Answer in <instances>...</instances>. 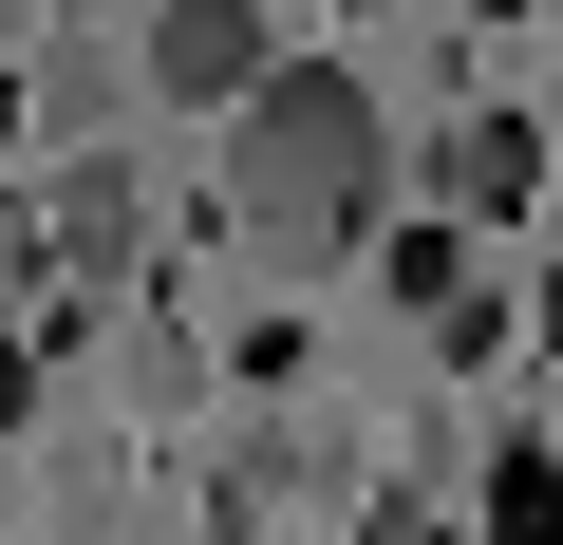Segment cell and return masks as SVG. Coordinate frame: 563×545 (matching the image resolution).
<instances>
[{
    "label": "cell",
    "instance_id": "5b68a950",
    "mask_svg": "<svg viewBox=\"0 0 563 545\" xmlns=\"http://www.w3.org/2000/svg\"><path fill=\"white\" fill-rule=\"evenodd\" d=\"M376 263H395V302H432V320H451V302H470V244H451V226H395V244H376Z\"/></svg>",
    "mask_w": 563,
    "mask_h": 545
},
{
    "label": "cell",
    "instance_id": "3957f363",
    "mask_svg": "<svg viewBox=\"0 0 563 545\" xmlns=\"http://www.w3.org/2000/svg\"><path fill=\"white\" fill-rule=\"evenodd\" d=\"M432 188H451V226H526L544 207V132L526 113H451L432 132Z\"/></svg>",
    "mask_w": 563,
    "mask_h": 545
},
{
    "label": "cell",
    "instance_id": "52a82bcc",
    "mask_svg": "<svg viewBox=\"0 0 563 545\" xmlns=\"http://www.w3.org/2000/svg\"><path fill=\"white\" fill-rule=\"evenodd\" d=\"M339 20H395V0H339Z\"/></svg>",
    "mask_w": 563,
    "mask_h": 545
},
{
    "label": "cell",
    "instance_id": "8992f818",
    "mask_svg": "<svg viewBox=\"0 0 563 545\" xmlns=\"http://www.w3.org/2000/svg\"><path fill=\"white\" fill-rule=\"evenodd\" d=\"M488 526H563V470L544 451H488Z\"/></svg>",
    "mask_w": 563,
    "mask_h": 545
},
{
    "label": "cell",
    "instance_id": "6da1fadb",
    "mask_svg": "<svg viewBox=\"0 0 563 545\" xmlns=\"http://www.w3.org/2000/svg\"><path fill=\"white\" fill-rule=\"evenodd\" d=\"M225 226L263 263H357L395 226V113L357 57H263L225 95Z\"/></svg>",
    "mask_w": 563,
    "mask_h": 545
},
{
    "label": "cell",
    "instance_id": "7a4b0ae2",
    "mask_svg": "<svg viewBox=\"0 0 563 545\" xmlns=\"http://www.w3.org/2000/svg\"><path fill=\"white\" fill-rule=\"evenodd\" d=\"M263 57H282V39H263V0H151V39H132V76H151L169 113H225Z\"/></svg>",
    "mask_w": 563,
    "mask_h": 545
},
{
    "label": "cell",
    "instance_id": "277c9868",
    "mask_svg": "<svg viewBox=\"0 0 563 545\" xmlns=\"http://www.w3.org/2000/svg\"><path fill=\"white\" fill-rule=\"evenodd\" d=\"M57 263H132V170H113V151L57 170Z\"/></svg>",
    "mask_w": 563,
    "mask_h": 545
}]
</instances>
